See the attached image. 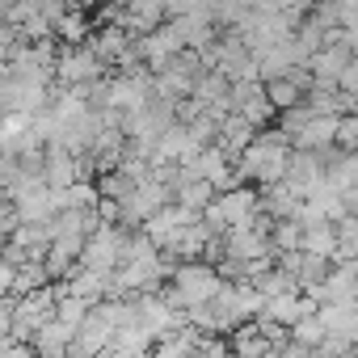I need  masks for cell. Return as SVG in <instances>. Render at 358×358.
Wrapping results in <instances>:
<instances>
[{
	"label": "cell",
	"mask_w": 358,
	"mask_h": 358,
	"mask_svg": "<svg viewBox=\"0 0 358 358\" xmlns=\"http://www.w3.org/2000/svg\"><path fill=\"white\" fill-rule=\"evenodd\" d=\"M72 324H64L59 316H51L34 337H30V350L34 354H47V358H59V354H68V341H72Z\"/></svg>",
	"instance_id": "52a82bcc"
},
{
	"label": "cell",
	"mask_w": 358,
	"mask_h": 358,
	"mask_svg": "<svg viewBox=\"0 0 358 358\" xmlns=\"http://www.w3.org/2000/svg\"><path fill=\"white\" fill-rule=\"evenodd\" d=\"M262 85H266V97H270V106H274V110H291V106H299V101H303V93H308L291 72L270 76V80H262Z\"/></svg>",
	"instance_id": "30bf717a"
},
{
	"label": "cell",
	"mask_w": 358,
	"mask_h": 358,
	"mask_svg": "<svg viewBox=\"0 0 358 358\" xmlns=\"http://www.w3.org/2000/svg\"><path fill=\"white\" fill-rule=\"evenodd\" d=\"M337 89H345V93H358V55H350V64L341 68V76H337Z\"/></svg>",
	"instance_id": "2e32d148"
},
{
	"label": "cell",
	"mask_w": 358,
	"mask_h": 358,
	"mask_svg": "<svg viewBox=\"0 0 358 358\" xmlns=\"http://www.w3.org/2000/svg\"><path fill=\"white\" fill-rule=\"evenodd\" d=\"M337 148H350V152H358V110H350V114H337V139H333Z\"/></svg>",
	"instance_id": "9a60e30c"
},
{
	"label": "cell",
	"mask_w": 358,
	"mask_h": 358,
	"mask_svg": "<svg viewBox=\"0 0 358 358\" xmlns=\"http://www.w3.org/2000/svg\"><path fill=\"white\" fill-rule=\"evenodd\" d=\"M131 186H135V177L122 173V169H106V173H97V190H101L106 199H122Z\"/></svg>",
	"instance_id": "5bb4252c"
},
{
	"label": "cell",
	"mask_w": 358,
	"mask_h": 358,
	"mask_svg": "<svg viewBox=\"0 0 358 358\" xmlns=\"http://www.w3.org/2000/svg\"><path fill=\"white\" fill-rule=\"evenodd\" d=\"M333 228H337L333 262H358V215H341V220H333Z\"/></svg>",
	"instance_id": "8fae6325"
},
{
	"label": "cell",
	"mask_w": 358,
	"mask_h": 358,
	"mask_svg": "<svg viewBox=\"0 0 358 358\" xmlns=\"http://www.w3.org/2000/svg\"><path fill=\"white\" fill-rule=\"evenodd\" d=\"M257 135V127L245 118V114H236V110H228L224 118H220V135H215V143L228 152V156H241L245 148H249V139Z\"/></svg>",
	"instance_id": "8992f818"
},
{
	"label": "cell",
	"mask_w": 358,
	"mask_h": 358,
	"mask_svg": "<svg viewBox=\"0 0 358 358\" xmlns=\"http://www.w3.org/2000/svg\"><path fill=\"white\" fill-rule=\"evenodd\" d=\"M13 43H17V30L5 22V17H0V64H5L9 59V51H13Z\"/></svg>",
	"instance_id": "e0dca14e"
},
{
	"label": "cell",
	"mask_w": 358,
	"mask_h": 358,
	"mask_svg": "<svg viewBox=\"0 0 358 358\" xmlns=\"http://www.w3.org/2000/svg\"><path fill=\"white\" fill-rule=\"evenodd\" d=\"M110 72V64L93 51V43H59V55H55V80L59 85H89V80H101Z\"/></svg>",
	"instance_id": "7a4b0ae2"
},
{
	"label": "cell",
	"mask_w": 358,
	"mask_h": 358,
	"mask_svg": "<svg viewBox=\"0 0 358 358\" xmlns=\"http://www.w3.org/2000/svg\"><path fill=\"white\" fill-rule=\"evenodd\" d=\"M5 160H9V148H5V143H0V164H5Z\"/></svg>",
	"instance_id": "ac0fdd59"
},
{
	"label": "cell",
	"mask_w": 358,
	"mask_h": 358,
	"mask_svg": "<svg viewBox=\"0 0 358 358\" xmlns=\"http://www.w3.org/2000/svg\"><path fill=\"white\" fill-rule=\"evenodd\" d=\"M333 139H337V114H308L291 148H329Z\"/></svg>",
	"instance_id": "ba28073f"
},
{
	"label": "cell",
	"mask_w": 358,
	"mask_h": 358,
	"mask_svg": "<svg viewBox=\"0 0 358 358\" xmlns=\"http://www.w3.org/2000/svg\"><path fill=\"white\" fill-rule=\"evenodd\" d=\"M51 34H55L59 43L76 47V43H89V38H93V22H89V13H85L80 5H68L59 17H51Z\"/></svg>",
	"instance_id": "5b68a950"
},
{
	"label": "cell",
	"mask_w": 358,
	"mask_h": 358,
	"mask_svg": "<svg viewBox=\"0 0 358 358\" xmlns=\"http://www.w3.org/2000/svg\"><path fill=\"white\" fill-rule=\"evenodd\" d=\"M350 47L337 38V43H324L320 51H312L308 55V72H312V85H337V76H341V68L350 64Z\"/></svg>",
	"instance_id": "3957f363"
},
{
	"label": "cell",
	"mask_w": 358,
	"mask_h": 358,
	"mask_svg": "<svg viewBox=\"0 0 358 358\" xmlns=\"http://www.w3.org/2000/svg\"><path fill=\"white\" fill-rule=\"evenodd\" d=\"M337 5H350V0H337Z\"/></svg>",
	"instance_id": "d6986e66"
},
{
	"label": "cell",
	"mask_w": 358,
	"mask_h": 358,
	"mask_svg": "<svg viewBox=\"0 0 358 358\" xmlns=\"http://www.w3.org/2000/svg\"><path fill=\"white\" fill-rule=\"evenodd\" d=\"M173 199L182 203V207H190V211H203V207H207V203L215 199V186L207 182V177H194V182H186V186L177 190Z\"/></svg>",
	"instance_id": "4fadbf2b"
},
{
	"label": "cell",
	"mask_w": 358,
	"mask_h": 358,
	"mask_svg": "<svg viewBox=\"0 0 358 358\" xmlns=\"http://www.w3.org/2000/svg\"><path fill=\"white\" fill-rule=\"evenodd\" d=\"M287 156H291V135L278 131V127H262L249 139V148L236 156V169H241L245 182L270 186V182H278V177L287 173Z\"/></svg>",
	"instance_id": "6da1fadb"
},
{
	"label": "cell",
	"mask_w": 358,
	"mask_h": 358,
	"mask_svg": "<svg viewBox=\"0 0 358 358\" xmlns=\"http://www.w3.org/2000/svg\"><path fill=\"white\" fill-rule=\"evenodd\" d=\"M299 224H303L299 249L320 253V257H333V249H337V228H333V220H299Z\"/></svg>",
	"instance_id": "9c48e42d"
},
{
	"label": "cell",
	"mask_w": 358,
	"mask_h": 358,
	"mask_svg": "<svg viewBox=\"0 0 358 358\" xmlns=\"http://www.w3.org/2000/svg\"><path fill=\"white\" fill-rule=\"evenodd\" d=\"M43 182L51 190H64L76 182V152L64 148V143H47L43 148Z\"/></svg>",
	"instance_id": "277c9868"
},
{
	"label": "cell",
	"mask_w": 358,
	"mask_h": 358,
	"mask_svg": "<svg viewBox=\"0 0 358 358\" xmlns=\"http://www.w3.org/2000/svg\"><path fill=\"white\" fill-rule=\"evenodd\" d=\"M299 241H303V224H299L295 215H287V220H274V224H270V245H274V253L299 249Z\"/></svg>",
	"instance_id": "7c38bea8"
}]
</instances>
